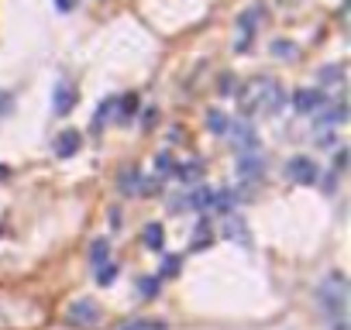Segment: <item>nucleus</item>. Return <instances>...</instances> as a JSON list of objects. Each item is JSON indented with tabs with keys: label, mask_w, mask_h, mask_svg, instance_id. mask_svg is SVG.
Returning a JSON list of instances; mask_svg holds the SVG:
<instances>
[{
	"label": "nucleus",
	"mask_w": 351,
	"mask_h": 330,
	"mask_svg": "<svg viewBox=\"0 0 351 330\" xmlns=\"http://www.w3.org/2000/svg\"><path fill=\"white\" fill-rule=\"evenodd\" d=\"M317 296H320V306H324L327 313L341 316V313H344V303H348V285H344V275H341V272L327 275V279L320 282Z\"/></svg>",
	"instance_id": "f257e3e1"
},
{
	"label": "nucleus",
	"mask_w": 351,
	"mask_h": 330,
	"mask_svg": "<svg viewBox=\"0 0 351 330\" xmlns=\"http://www.w3.org/2000/svg\"><path fill=\"white\" fill-rule=\"evenodd\" d=\"M228 134H231V144L241 151H258V131L252 127V120H234L228 124Z\"/></svg>",
	"instance_id": "f03ea898"
},
{
	"label": "nucleus",
	"mask_w": 351,
	"mask_h": 330,
	"mask_svg": "<svg viewBox=\"0 0 351 330\" xmlns=\"http://www.w3.org/2000/svg\"><path fill=\"white\" fill-rule=\"evenodd\" d=\"M286 176L293 179V183H300V186H310V183H317V165L310 162V158H289V165H286Z\"/></svg>",
	"instance_id": "7ed1b4c3"
},
{
	"label": "nucleus",
	"mask_w": 351,
	"mask_h": 330,
	"mask_svg": "<svg viewBox=\"0 0 351 330\" xmlns=\"http://www.w3.org/2000/svg\"><path fill=\"white\" fill-rule=\"evenodd\" d=\"M320 107H324V93H320V90H296V93H293V110H296V114L313 117Z\"/></svg>",
	"instance_id": "20e7f679"
},
{
	"label": "nucleus",
	"mask_w": 351,
	"mask_h": 330,
	"mask_svg": "<svg viewBox=\"0 0 351 330\" xmlns=\"http://www.w3.org/2000/svg\"><path fill=\"white\" fill-rule=\"evenodd\" d=\"M76 107V86L73 83H56V90H52V110L59 114V117H66L69 110Z\"/></svg>",
	"instance_id": "39448f33"
},
{
	"label": "nucleus",
	"mask_w": 351,
	"mask_h": 330,
	"mask_svg": "<svg viewBox=\"0 0 351 330\" xmlns=\"http://www.w3.org/2000/svg\"><path fill=\"white\" fill-rule=\"evenodd\" d=\"M234 169H238V179H245V183H255V179L262 176V155H258V151H241Z\"/></svg>",
	"instance_id": "423d86ee"
},
{
	"label": "nucleus",
	"mask_w": 351,
	"mask_h": 330,
	"mask_svg": "<svg viewBox=\"0 0 351 330\" xmlns=\"http://www.w3.org/2000/svg\"><path fill=\"white\" fill-rule=\"evenodd\" d=\"M69 320H73V323H83V327H86V323H97V320H100V306H97L93 299H76V303L69 306Z\"/></svg>",
	"instance_id": "0eeeda50"
},
{
	"label": "nucleus",
	"mask_w": 351,
	"mask_h": 330,
	"mask_svg": "<svg viewBox=\"0 0 351 330\" xmlns=\"http://www.w3.org/2000/svg\"><path fill=\"white\" fill-rule=\"evenodd\" d=\"M80 144H83V138H80L76 131H62L59 141H56V155H59V158H69V155L80 151Z\"/></svg>",
	"instance_id": "6e6552de"
},
{
	"label": "nucleus",
	"mask_w": 351,
	"mask_h": 330,
	"mask_svg": "<svg viewBox=\"0 0 351 330\" xmlns=\"http://www.w3.org/2000/svg\"><path fill=\"white\" fill-rule=\"evenodd\" d=\"M117 190H121L124 196H131V193L141 190V173H138V165H131V169H124V173L117 176Z\"/></svg>",
	"instance_id": "1a4fd4ad"
},
{
	"label": "nucleus",
	"mask_w": 351,
	"mask_h": 330,
	"mask_svg": "<svg viewBox=\"0 0 351 330\" xmlns=\"http://www.w3.org/2000/svg\"><path fill=\"white\" fill-rule=\"evenodd\" d=\"M141 241H145L148 251H162V248H165V231H162V224H148V227L141 231Z\"/></svg>",
	"instance_id": "9d476101"
},
{
	"label": "nucleus",
	"mask_w": 351,
	"mask_h": 330,
	"mask_svg": "<svg viewBox=\"0 0 351 330\" xmlns=\"http://www.w3.org/2000/svg\"><path fill=\"white\" fill-rule=\"evenodd\" d=\"M172 173L180 176L183 183H197V179L204 176V169H200V162H180V165H172Z\"/></svg>",
	"instance_id": "9b49d317"
},
{
	"label": "nucleus",
	"mask_w": 351,
	"mask_h": 330,
	"mask_svg": "<svg viewBox=\"0 0 351 330\" xmlns=\"http://www.w3.org/2000/svg\"><path fill=\"white\" fill-rule=\"evenodd\" d=\"M224 231H228V238H231V241H241L245 248L252 244V234H248V227H245V224H238L234 217L228 220V227H224Z\"/></svg>",
	"instance_id": "f8f14e48"
},
{
	"label": "nucleus",
	"mask_w": 351,
	"mask_h": 330,
	"mask_svg": "<svg viewBox=\"0 0 351 330\" xmlns=\"http://www.w3.org/2000/svg\"><path fill=\"white\" fill-rule=\"evenodd\" d=\"M207 127L214 131V134H228V117H224V110H207Z\"/></svg>",
	"instance_id": "ddd939ff"
},
{
	"label": "nucleus",
	"mask_w": 351,
	"mask_h": 330,
	"mask_svg": "<svg viewBox=\"0 0 351 330\" xmlns=\"http://www.w3.org/2000/svg\"><path fill=\"white\" fill-rule=\"evenodd\" d=\"M117 330H165V323L162 320H128Z\"/></svg>",
	"instance_id": "4468645a"
},
{
	"label": "nucleus",
	"mask_w": 351,
	"mask_h": 330,
	"mask_svg": "<svg viewBox=\"0 0 351 330\" xmlns=\"http://www.w3.org/2000/svg\"><path fill=\"white\" fill-rule=\"evenodd\" d=\"M107 258H110V244H107V241H93V244H90V262L100 265V262H107Z\"/></svg>",
	"instance_id": "2eb2a0df"
},
{
	"label": "nucleus",
	"mask_w": 351,
	"mask_h": 330,
	"mask_svg": "<svg viewBox=\"0 0 351 330\" xmlns=\"http://www.w3.org/2000/svg\"><path fill=\"white\" fill-rule=\"evenodd\" d=\"M344 120H348L344 103H334V107H330V114H324V117H320V124H344Z\"/></svg>",
	"instance_id": "dca6fc26"
},
{
	"label": "nucleus",
	"mask_w": 351,
	"mask_h": 330,
	"mask_svg": "<svg viewBox=\"0 0 351 330\" xmlns=\"http://www.w3.org/2000/svg\"><path fill=\"white\" fill-rule=\"evenodd\" d=\"M272 52H276L279 59H293V55H296V45L286 42V38H279V42H272Z\"/></svg>",
	"instance_id": "f3484780"
},
{
	"label": "nucleus",
	"mask_w": 351,
	"mask_h": 330,
	"mask_svg": "<svg viewBox=\"0 0 351 330\" xmlns=\"http://www.w3.org/2000/svg\"><path fill=\"white\" fill-rule=\"evenodd\" d=\"M117 279V265H100L97 268V285H110Z\"/></svg>",
	"instance_id": "a211bd4d"
},
{
	"label": "nucleus",
	"mask_w": 351,
	"mask_h": 330,
	"mask_svg": "<svg viewBox=\"0 0 351 330\" xmlns=\"http://www.w3.org/2000/svg\"><path fill=\"white\" fill-rule=\"evenodd\" d=\"M155 173H162V176H169V173H172V155H169V151L155 155Z\"/></svg>",
	"instance_id": "6ab92c4d"
},
{
	"label": "nucleus",
	"mask_w": 351,
	"mask_h": 330,
	"mask_svg": "<svg viewBox=\"0 0 351 330\" xmlns=\"http://www.w3.org/2000/svg\"><path fill=\"white\" fill-rule=\"evenodd\" d=\"M138 289H141V296H155V292H158V275L141 279V282H138Z\"/></svg>",
	"instance_id": "aec40b11"
},
{
	"label": "nucleus",
	"mask_w": 351,
	"mask_h": 330,
	"mask_svg": "<svg viewBox=\"0 0 351 330\" xmlns=\"http://www.w3.org/2000/svg\"><path fill=\"white\" fill-rule=\"evenodd\" d=\"M176 272H180V258L169 255V258L162 262V275H176Z\"/></svg>",
	"instance_id": "412c9836"
},
{
	"label": "nucleus",
	"mask_w": 351,
	"mask_h": 330,
	"mask_svg": "<svg viewBox=\"0 0 351 330\" xmlns=\"http://www.w3.org/2000/svg\"><path fill=\"white\" fill-rule=\"evenodd\" d=\"M324 79H327V83L341 79V69H337V66H327V69H320V83H324Z\"/></svg>",
	"instance_id": "4be33fe9"
},
{
	"label": "nucleus",
	"mask_w": 351,
	"mask_h": 330,
	"mask_svg": "<svg viewBox=\"0 0 351 330\" xmlns=\"http://www.w3.org/2000/svg\"><path fill=\"white\" fill-rule=\"evenodd\" d=\"M313 141H317V148H334V134L330 131H320Z\"/></svg>",
	"instance_id": "5701e85b"
},
{
	"label": "nucleus",
	"mask_w": 351,
	"mask_h": 330,
	"mask_svg": "<svg viewBox=\"0 0 351 330\" xmlns=\"http://www.w3.org/2000/svg\"><path fill=\"white\" fill-rule=\"evenodd\" d=\"M110 107H114V100H107V103H100V107H97V117H93V124H100V120H104V117L110 114Z\"/></svg>",
	"instance_id": "b1692460"
},
{
	"label": "nucleus",
	"mask_w": 351,
	"mask_h": 330,
	"mask_svg": "<svg viewBox=\"0 0 351 330\" xmlns=\"http://www.w3.org/2000/svg\"><path fill=\"white\" fill-rule=\"evenodd\" d=\"M134 107H138V100H134V97H124V117H131Z\"/></svg>",
	"instance_id": "393cba45"
},
{
	"label": "nucleus",
	"mask_w": 351,
	"mask_h": 330,
	"mask_svg": "<svg viewBox=\"0 0 351 330\" xmlns=\"http://www.w3.org/2000/svg\"><path fill=\"white\" fill-rule=\"evenodd\" d=\"M344 162H348V155H344V148H341V151H337V158H334V169H337V173L344 169Z\"/></svg>",
	"instance_id": "a878e982"
},
{
	"label": "nucleus",
	"mask_w": 351,
	"mask_h": 330,
	"mask_svg": "<svg viewBox=\"0 0 351 330\" xmlns=\"http://www.w3.org/2000/svg\"><path fill=\"white\" fill-rule=\"evenodd\" d=\"M231 83H234V79H231V76H224V79H221V93H231V90H234Z\"/></svg>",
	"instance_id": "bb28decb"
},
{
	"label": "nucleus",
	"mask_w": 351,
	"mask_h": 330,
	"mask_svg": "<svg viewBox=\"0 0 351 330\" xmlns=\"http://www.w3.org/2000/svg\"><path fill=\"white\" fill-rule=\"evenodd\" d=\"M73 4L76 0H59V11H73Z\"/></svg>",
	"instance_id": "cd10ccee"
},
{
	"label": "nucleus",
	"mask_w": 351,
	"mask_h": 330,
	"mask_svg": "<svg viewBox=\"0 0 351 330\" xmlns=\"http://www.w3.org/2000/svg\"><path fill=\"white\" fill-rule=\"evenodd\" d=\"M4 176H8V169H4V165H0V179H4Z\"/></svg>",
	"instance_id": "c85d7f7f"
}]
</instances>
